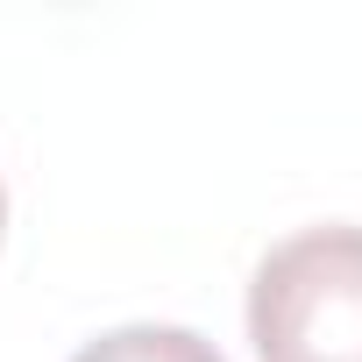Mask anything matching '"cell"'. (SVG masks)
<instances>
[{"label":"cell","instance_id":"7a4b0ae2","mask_svg":"<svg viewBox=\"0 0 362 362\" xmlns=\"http://www.w3.org/2000/svg\"><path fill=\"white\" fill-rule=\"evenodd\" d=\"M71 362H228L206 334L192 327H163V320H135V327H107L93 334Z\"/></svg>","mask_w":362,"mask_h":362},{"label":"cell","instance_id":"3957f363","mask_svg":"<svg viewBox=\"0 0 362 362\" xmlns=\"http://www.w3.org/2000/svg\"><path fill=\"white\" fill-rule=\"evenodd\" d=\"M0 228H8V185H0Z\"/></svg>","mask_w":362,"mask_h":362},{"label":"cell","instance_id":"6da1fadb","mask_svg":"<svg viewBox=\"0 0 362 362\" xmlns=\"http://www.w3.org/2000/svg\"><path fill=\"white\" fill-rule=\"evenodd\" d=\"M256 362H362V228L320 221L263 249L249 277Z\"/></svg>","mask_w":362,"mask_h":362}]
</instances>
